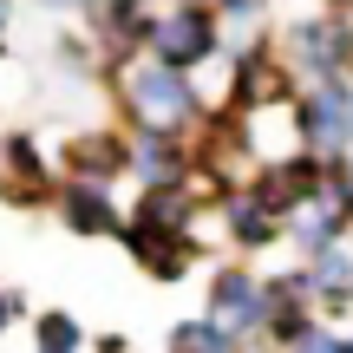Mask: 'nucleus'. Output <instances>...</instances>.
<instances>
[{
  "label": "nucleus",
  "instance_id": "f257e3e1",
  "mask_svg": "<svg viewBox=\"0 0 353 353\" xmlns=\"http://www.w3.org/2000/svg\"><path fill=\"white\" fill-rule=\"evenodd\" d=\"M105 92H112V105H118V118H125V125L176 131V138H196L203 112H210V99H203L196 72H176V65L151 59V52H138V59L112 65V72H105Z\"/></svg>",
  "mask_w": 353,
  "mask_h": 353
},
{
  "label": "nucleus",
  "instance_id": "f03ea898",
  "mask_svg": "<svg viewBox=\"0 0 353 353\" xmlns=\"http://www.w3.org/2000/svg\"><path fill=\"white\" fill-rule=\"evenodd\" d=\"M275 46L301 85L347 79L353 72V7H301L294 20L275 26Z\"/></svg>",
  "mask_w": 353,
  "mask_h": 353
},
{
  "label": "nucleus",
  "instance_id": "7ed1b4c3",
  "mask_svg": "<svg viewBox=\"0 0 353 353\" xmlns=\"http://www.w3.org/2000/svg\"><path fill=\"white\" fill-rule=\"evenodd\" d=\"M294 99H301V79H294V65L281 59L275 26L255 33V39H242V46H229L223 105H236V112H249V118H268V112H288Z\"/></svg>",
  "mask_w": 353,
  "mask_h": 353
},
{
  "label": "nucleus",
  "instance_id": "20e7f679",
  "mask_svg": "<svg viewBox=\"0 0 353 353\" xmlns=\"http://www.w3.org/2000/svg\"><path fill=\"white\" fill-rule=\"evenodd\" d=\"M288 138L301 151H314L321 164H347L353 157V72L301 85V99L288 105Z\"/></svg>",
  "mask_w": 353,
  "mask_h": 353
},
{
  "label": "nucleus",
  "instance_id": "39448f33",
  "mask_svg": "<svg viewBox=\"0 0 353 353\" xmlns=\"http://www.w3.org/2000/svg\"><path fill=\"white\" fill-rule=\"evenodd\" d=\"M151 59H164L176 65V72H203V65H216V59H229V33H223V20H216L203 0H170V7H157V20H151Z\"/></svg>",
  "mask_w": 353,
  "mask_h": 353
},
{
  "label": "nucleus",
  "instance_id": "423d86ee",
  "mask_svg": "<svg viewBox=\"0 0 353 353\" xmlns=\"http://www.w3.org/2000/svg\"><path fill=\"white\" fill-rule=\"evenodd\" d=\"M151 20H157L151 0H79V33L99 46L105 72L125 65V59H138V52L151 46ZM105 72H99V79H105Z\"/></svg>",
  "mask_w": 353,
  "mask_h": 353
},
{
  "label": "nucleus",
  "instance_id": "0eeeda50",
  "mask_svg": "<svg viewBox=\"0 0 353 353\" xmlns=\"http://www.w3.org/2000/svg\"><path fill=\"white\" fill-rule=\"evenodd\" d=\"M347 236H353V176H347V164H334L327 183L288 216V242L307 262V255H321V249H341Z\"/></svg>",
  "mask_w": 353,
  "mask_h": 353
},
{
  "label": "nucleus",
  "instance_id": "6e6552de",
  "mask_svg": "<svg viewBox=\"0 0 353 353\" xmlns=\"http://www.w3.org/2000/svg\"><path fill=\"white\" fill-rule=\"evenodd\" d=\"M203 314H216L229 334H242V341H262L268 314H275V288H268V275L229 262V268L210 275V307H203Z\"/></svg>",
  "mask_w": 353,
  "mask_h": 353
},
{
  "label": "nucleus",
  "instance_id": "1a4fd4ad",
  "mask_svg": "<svg viewBox=\"0 0 353 353\" xmlns=\"http://www.w3.org/2000/svg\"><path fill=\"white\" fill-rule=\"evenodd\" d=\"M52 216H59L65 236L79 242H118V229H125V203H118V183H92V176H65L59 170V190H52Z\"/></svg>",
  "mask_w": 353,
  "mask_h": 353
},
{
  "label": "nucleus",
  "instance_id": "9d476101",
  "mask_svg": "<svg viewBox=\"0 0 353 353\" xmlns=\"http://www.w3.org/2000/svg\"><path fill=\"white\" fill-rule=\"evenodd\" d=\"M118 242H125V255L151 281H190L196 262H203V236H196V229H164V223H138V216H125Z\"/></svg>",
  "mask_w": 353,
  "mask_h": 353
},
{
  "label": "nucleus",
  "instance_id": "9b49d317",
  "mask_svg": "<svg viewBox=\"0 0 353 353\" xmlns=\"http://www.w3.org/2000/svg\"><path fill=\"white\" fill-rule=\"evenodd\" d=\"M327 170H334V164H321L314 151H301V144H288V151H275V157H262V164H255L249 190H255V196H262L268 210L281 216V223H288V216L301 210V203L314 196L321 183H327Z\"/></svg>",
  "mask_w": 353,
  "mask_h": 353
},
{
  "label": "nucleus",
  "instance_id": "f8f14e48",
  "mask_svg": "<svg viewBox=\"0 0 353 353\" xmlns=\"http://www.w3.org/2000/svg\"><path fill=\"white\" fill-rule=\"evenodd\" d=\"M52 190H59V164L46 157V144L33 131H7V176H0V203L20 216L52 210Z\"/></svg>",
  "mask_w": 353,
  "mask_h": 353
},
{
  "label": "nucleus",
  "instance_id": "ddd939ff",
  "mask_svg": "<svg viewBox=\"0 0 353 353\" xmlns=\"http://www.w3.org/2000/svg\"><path fill=\"white\" fill-rule=\"evenodd\" d=\"M125 164H131V125H85L59 144V170L65 176H92V183H125Z\"/></svg>",
  "mask_w": 353,
  "mask_h": 353
},
{
  "label": "nucleus",
  "instance_id": "4468645a",
  "mask_svg": "<svg viewBox=\"0 0 353 353\" xmlns=\"http://www.w3.org/2000/svg\"><path fill=\"white\" fill-rule=\"evenodd\" d=\"M125 183H138V190H157V183H196V151H190V138L131 125V164H125Z\"/></svg>",
  "mask_w": 353,
  "mask_h": 353
},
{
  "label": "nucleus",
  "instance_id": "2eb2a0df",
  "mask_svg": "<svg viewBox=\"0 0 353 353\" xmlns=\"http://www.w3.org/2000/svg\"><path fill=\"white\" fill-rule=\"evenodd\" d=\"M216 223H223V242H229L236 255H262V249H275V242H288V223H281V216L268 210L249 183L229 190V196L216 203Z\"/></svg>",
  "mask_w": 353,
  "mask_h": 353
},
{
  "label": "nucleus",
  "instance_id": "dca6fc26",
  "mask_svg": "<svg viewBox=\"0 0 353 353\" xmlns=\"http://www.w3.org/2000/svg\"><path fill=\"white\" fill-rule=\"evenodd\" d=\"M307 288H314L321 314H353V249H321L307 255Z\"/></svg>",
  "mask_w": 353,
  "mask_h": 353
},
{
  "label": "nucleus",
  "instance_id": "f3484780",
  "mask_svg": "<svg viewBox=\"0 0 353 353\" xmlns=\"http://www.w3.org/2000/svg\"><path fill=\"white\" fill-rule=\"evenodd\" d=\"M170 353H242V334H229L216 314L176 321V327H170Z\"/></svg>",
  "mask_w": 353,
  "mask_h": 353
},
{
  "label": "nucleus",
  "instance_id": "a211bd4d",
  "mask_svg": "<svg viewBox=\"0 0 353 353\" xmlns=\"http://www.w3.org/2000/svg\"><path fill=\"white\" fill-rule=\"evenodd\" d=\"M203 7H210L216 20H223L229 46H242V39L268 33V13H275V0H203Z\"/></svg>",
  "mask_w": 353,
  "mask_h": 353
},
{
  "label": "nucleus",
  "instance_id": "6ab92c4d",
  "mask_svg": "<svg viewBox=\"0 0 353 353\" xmlns=\"http://www.w3.org/2000/svg\"><path fill=\"white\" fill-rule=\"evenodd\" d=\"M85 327H79L65 307H46V314L33 321V353H85Z\"/></svg>",
  "mask_w": 353,
  "mask_h": 353
},
{
  "label": "nucleus",
  "instance_id": "aec40b11",
  "mask_svg": "<svg viewBox=\"0 0 353 353\" xmlns=\"http://www.w3.org/2000/svg\"><path fill=\"white\" fill-rule=\"evenodd\" d=\"M288 353H353V341H347V334H334V327H321V321H314V327H307V334H301V341H294Z\"/></svg>",
  "mask_w": 353,
  "mask_h": 353
},
{
  "label": "nucleus",
  "instance_id": "412c9836",
  "mask_svg": "<svg viewBox=\"0 0 353 353\" xmlns=\"http://www.w3.org/2000/svg\"><path fill=\"white\" fill-rule=\"evenodd\" d=\"M13 321H20V294H13V288H0V341H7V327H13Z\"/></svg>",
  "mask_w": 353,
  "mask_h": 353
},
{
  "label": "nucleus",
  "instance_id": "4be33fe9",
  "mask_svg": "<svg viewBox=\"0 0 353 353\" xmlns=\"http://www.w3.org/2000/svg\"><path fill=\"white\" fill-rule=\"evenodd\" d=\"M92 353H131V341H125V334H99V341H92Z\"/></svg>",
  "mask_w": 353,
  "mask_h": 353
},
{
  "label": "nucleus",
  "instance_id": "5701e85b",
  "mask_svg": "<svg viewBox=\"0 0 353 353\" xmlns=\"http://www.w3.org/2000/svg\"><path fill=\"white\" fill-rule=\"evenodd\" d=\"M7 26H13V0H0V52L13 46V33H7Z\"/></svg>",
  "mask_w": 353,
  "mask_h": 353
},
{
  "label": "nucleus",
  "instance_id": "b1692460",
  "mask_svg": "<svg viewBox=\"0 0 353 353\" xmlns=\"http://www.w3.org/2000/svg\"><path fill=\"white\" fill-rule=\"evenodd\" d=\"M33 7H46V13H72V20H79V0H33Z\"/></svg>",
  "mask_w": 353,
  "mask_h": 353
},
{
  "label": "nucleus",
  "instance_id": "393cba45",
  "mask_svg": "<svg viewBox=\"0 0 353 353\" xmlns=\"http://www.w3.org/2000/svg\"><path fill=\"white\" fill-rule=\"evenodd\" d=\"M0 176H7V131H0Z\"/></svg>",
  "mask_w": 353,
  "mask_h": 353
},
{
  "label": "nucleus",
  "instance_id": "a878e982",
  "mask_svg": "<svg viewBox=\"0 0 353 353\" xmlns=\"http://www.w3.org/2000/svg\"><path fill=\"white\" fill-rule=\"evenodd\" d=\"M334 7H353V0H334Z\"/></svg>",
  "mask_w": 353,
  "mask_h": 353
},
{
  "label": "nucleus",
  "instance_id": "bb28decb",
  "mask_svg": "<svg viewBox=\"0 0 353 353\" xmlns=\"http://www.w3.org/2000/svg\"><path fill=\"white\" fill-rule=\"evenodd\" d=\"M347 176H353V157H347Z\"/></svg>",
  "mask_w": 353,
  "mask_h": 353
}]
</instances>
